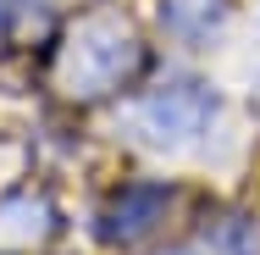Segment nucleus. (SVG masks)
Segmentation results:
<instances>
[{
	"instance_id": "1",
	"label": "nucleus",
	"mask_w": 260,
	"mask_h": 255,
	"mask_svg": "<svg viewBox=\"0 0 260 255\" xmlns=\"http://www.w3.org/2000/svg\"><path fill=\"white\" fill-rule=\"evenodd\" d=\"M133 67H139V39H133L122 22L94 17V22H83V34L72 39V50H67V61H61V78H67L72 95L94 100V95H105V89H116Z\"/></svg>"
},
{
	"instance_id": "2",
	"label": "nucleus",
	"mask_w": 260,
	"mask_h": 255,
	"mask_svg": "<svg viewBox=\"0 0 260 255\" xmlns=\"http://www.w3.org/2000/svg\"><path fill=\"white\" fill-rule=\"evenodd\" d=\"M210 111H216L210 89H200V83H166V89H155L150 100L139 105V128H144L150 139L166 145V139H188V133H200Z\"/></svg>"
},
{
	"instance_id": "3",
	"label": "nucleus",
	"mask_w": 260,
	"mask_h": 255,
	"mask_svg": "<svg viewBox=\"0 0 260 255\" xmlns=\"http://www.w3.org/2000/svg\"><path fill=\"white\" fill-rule=\"evenodd\" d=\"M160 205H166V189L160 183H133V189H122L111 211H105V239H139V233H150L160 216Z\"/></svg>"
},
{
	"instance_id": "4",
	"label": "nucleus",
	"mask_w": 260,
	"mask_h": 255,
	"mask_svg": "<svg viewBox=\"0 0 260 255\" xmlns=\"http://www.w3.org/2000/svg\"><path fill=\"white\" fill-rule=\"evenodd\" d=\"M166 28L177 39H205L210 28L227 22V0H166Z\"/></svg>"
},
{
	"instance_id": "5",
	"label": "nucleus",
	"mask_w": 260,
	"mask_h": 255,
	"mask_svg": "<svg viewBox=\"0 0 260 255\" xmlns=\"http://www.w3.org/2000/svg\"><path fill=\"white\" fill-rule=\"evenodd\" d=\"M177 255H194V250H177Z\"/></svg>"
}]
</instances>
